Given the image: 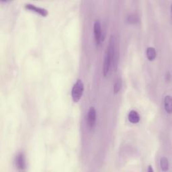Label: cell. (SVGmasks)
<instances>
[{
    "mask_svg": "<svg viewBox=\"0 0 172 172\" xmlns=\"http://www.w3.org/2000/svg\"><path fill=\"white\" fill-rule=\"evenodd\" d=\"M114 48H115V45H114V38L111 36L104 55L103 63V74L104 76H106L108 74L112 62L114 59V53H115V49Z\"/></svg>",
    "mask_w": 172,
    "mask_h": 172,
    "instance_id": "cell-1",
    "label": "cell"
},
{
    "mask_svg": "<svg viewBox=\"0 0 172 172\" xmlns=\"http://www.w3.org/2000/svg\"><path fill=\"white\" fill-rule=\"evenodd\" d=\"M84 91V85L81 79H78L73 85L71 90V97L74 102H78L82 98Z\"/></svg>",
    "mask_w": 172,
    "mask_h": 172,
    "instance_id": "cell-2",
    "label": "cell"
},
{
    "mask_svg": "<svg viewBox=\"0 0 172 172\" xmlns=\"http://www.w3.org/2000/svg\"><path fill=\"white\" fill-rule=\"evenodd\" d=\"M94 39L97 45H99L102 41V26L99 20H96L94 23Z\"/></svg>",
    "mask_w": 172,
    "mask_h": 172,
    "instance_id": "cell-3",
    "label": "cell"
},
{
    "mask_svg": "<svg viewBox=\"0 0 172 172\" xmlns=\"http://www.w3.org/2000/svg\"><path fill=\"white\" fill-rule=\"evenodd\" d=\"M95 122H96V110L94 107H91L88 110L87 117L88 126L90 130H92L95 128Z\"/></svg>",
    "mask_w": 172,
    "mask_h": 172,
    "instance_id": "cell-4",
    "label": "cell"
},
{
    "mask_svg": "<svg viewBox=\"0 0 172 172\" xmlns=\"http://www.w3.org/2000/svg\"><path fill=\"white\" fill-rule=\"evenodd\" d=\"M26 8L29 9V10L32 12H34L40 14V15H41L42 16H46L48 14V12L45 9L36 7L35 6V5H32V4H26Z\"/></svg>",
    "mask_w": 172,
    "mask_h": 172,
    "instance_id": "cell-5",
    "label": "cell"
},
{
    "mask_svg": "<svg viewBox=\"0 0 172 172\" xmlns=\"http://www.w3.org/2000/svg\"><path fill=\"white\" fill-rule=\"evenodd\" d=\"M16 165L18 168L20 169H24L25 168L26 162H25V157L22 153H20L17 155L16 157Z\"/></svg>",
    "mask_w": 172,
    "mask_h": 172,
    "instance_id": "cell-6",
    "label": "cell"
},
{
    "mask_svg": "<svg viewBox=\"0 0 172 172\" xmlns=\"http://www.w3.org/2000/svg\"><path fill=\"white\" fill-rule=\"evenodd\" d=\"M128 118V121L133 124L138 123L140 121L139 115H138V112L135 110H131L130 112H129Z\"/></svg>",
    "mask_w": 172,
    "mask_h": 172,
    "instance_id": "cell-7",
    "label": "cell"
},
{
    "mask_svg": "<svg viewBox=\"0 0 172 172\" xmlns=\"http://www.w3.org/2000/svg\"><path fill=\"white\" fill-rule=\"evenodd\" d=\"M172 100L170 95H166L164 99V108L165 111L168 114H171L172 111Z\"/></svg>",
    "mask_w": 172,
    "mask_h": 172,
    "instance_id": "cell-8",
    "label": "cell"
},
{
    "mask_svg": "<svg viewBox=\"0 0 172 172\" xmlns=\"http://www.w3.org/2000/svg\"><path fill=\"white\" fill-rule=\"evenodd\" d=\"M146 54H147V59L149 61H153L156 58V56H157L156 51L153 47L147 48Z\"/></svg>",
    "mask_w": 172,
    "mask_h": 172,
    "instance_id": "cell-9",
    "label": "cell"
},
{
    "mask_svg": "<svg viewBox=\"0 0 172 172\" xmlns=\"http://www.w3.org/2000/svg\"><path fill=\"white\" fill-rule=\"evenodd\" d=\"M160 165L161 168L164 171H166L169 168V162L168 159L166 157H162L160 161Z\"/></svg>",
    "mask_w": 172,
    "mask_h": 172,
    "instance_id": "cell-10",
    "label": "cell"
},
{
    "mask_svg": "<svg viewBox=\"0 0 172 172\" xmlns=\"http://www.w3.org/2000/svg\"><path fill=\"white\" fill-rule=\"evenodd\" d=\"M122 88V81L121 79H118L116 80V82L114 83V94H118Z\"/></svg>",
    "mask_w": 172,
    "mask_h": 172,
    "instance_id": "cell-11",
    "label": "cell"
},
{
    "mask_svg": "<svg viewBox=\"0 0 172 172\" xmlns=\"http://www.w3.org/2000/svg\"><path fill=\"white\" fill-rule=\"evenodd\" d=\"M128 21L129 22L135 23L137 21V17L135 16H128Z\"/></svg>",
    "mask_w": 172,
    "mask_h": 172,
    "instance_id": "cell-12",
    "label": "cell"
},
{
    "mask_svg": "<svg viewBox=\"0 0 172 172\" xmlns=\"http://www.w3.org/2000/svg\"><path fill=\"white\" fill-rule=\"evenodd\" d=\"M148 171H153V170L151 166H149V169H148Z\"/></svg>",
    "mask_w": 172,
    "mask_h": 172,
    "instance_id": "cell-13",
    "label": "cell"
}]
</instances>
